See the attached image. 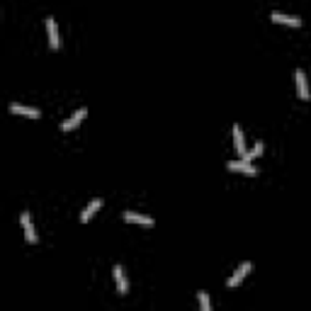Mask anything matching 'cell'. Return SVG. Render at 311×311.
Listing matches in <instances>:
<instances>
[{"label": "cell", "instance_id": "cell-8", "mask_svg": "<svg viewBox=\"0 0 311 311\" xmlns=\"http://www.w3.org/2000/svg\"><path fill=\"white\" fill-rule=\"evenodd\" d=\"M85 117H88V109H85V107H81V109H78V112H73V114L68 117L66 122L61 124V129H64V132H71V129H73V127H78V124H81L83 119H85Z\"/></svg>", "mask_w": 311, "mask_h": 311}, {"label": "cell", "instance_id": "cell-1", "mask_svg": "<svg viewBox=\"0 0 311 311\" xmlns=\"http://www.w3.org/2000/svg\"><path fill=\"white\" fill-rule=\"evenodd\" d=\"M226 168L233 170V173H243V175H258L256 165H253L251 161H245V158H241V161H229L226 163Z\"/></svg>", "mask_w": 311, "mask_h": 311}, {"label": "cell", "instance_id": "cell-10", "mask_svg": "<svg viewBox=\"0 0 311 311\" xmlns=\"http://www.w3.org/2000/svg\"><path fill=\"white\" fill-rule=\"evenodd\" d=\"M112 275H114V282H117V292L124 297L127 289H129V282H127V277H124L122 265H114V268H112Z\"/></svg>", "mask_w": 311, "mask_h": 311}, {"label": "cell", "instance_id": "cell-4", "mask_svg": "<svg viewBox=\"0 0 311 311\" xmlns=\"http://www.w3.org/2000/svg\"><path fill=\"white\" fill-rule=\"evenodd\" d=\"M251 270H253V263H243V265H241V268H238V270H236V272H233V275L229 277L226 287H231V289H233V287H238V284L245 280V275H248Z\"/></svg>", "mask_w": 311, "mask_h": 311}, {"label": "cell", "instance_id": "cell-9", "mask_svg": "<svg viewBox=\"0 0 311 311\" xmlns=\"http://www.w3.org/2000/svg\"><path fill=\"white\" fill-rule=\"evenodd\" d=\"M231 134H233V144H236V151H238V156H245L248 149H245V136H243V129L238 127V124H233V129H231Z\"/></svg>", "mask_w": 311, "mask_h": 311}, {"label": "cell", "instance_id": "cell-14", "mask_svg": "<svg viewBox=\"0 0 311 311\" xmlns=\"http://www.w3.org/2000/svg\"><path fill=\"white\" fill-rule=\"evenodd\" d=\"M197 301H200V309H202V311H212V304H209L207 292H200V294H197Z\"/></svg>", "mask_w": 311, "mask_h": 311}, {"label": "cell", "instance_id": "cell-3", "mask_svg": "<svg viewBox=\"0 0 311 311\" xmlns=\"http://www.w3.org/2000/svg\"><path fill=\"white\" fill-rule=\"evenodd\" d=\"M10 112L13 114H22V117H29V119H39L41 112L37 107H29V105H20V102H13L10 105Z\"/></svg>", "mask_w": 311, "mask_h": 311}, {"label": "cell", "instance_id": "cell-13", "mask_svg": "<svg viewBox=\"0 0 311 311\" xmlns=\"http://www.w3.org/2000/svg\"><path fill=\"white\" fill-rule=\"evenodd\" d=\"M263 149H265V146H263V141H256V144H253V149H248V153H245L243 158H245V161H251V163H253V161L258 158V156L263 153Z\"/></svg>", "mask_w": 311, "mask_h": 311}, {"label": "cell", "instance_id": "cell-7", "mask_svg": "<svg viewBox=\"0 0 311 311\" xmlns=\"http://www.w3.org/2000/svg\"><path fill=\"white\" fill-rule=\"evenodd\" d=\"M46 32H49V44H51V49H61V37H58V27H56L54 17H46Z\"/></svg>", "mask_w": 311, "mask_h": 311}, {"label": "cell", "instance_id": "cell-12", "mask_svg": "<svg viewBox=\"0 0 311 311\" xmlns=\"http://www.w3.org/2000/svg\"><path fill=\"white\" fill-rule=\"evenodd\" d=\"M124 221H129V224H141V226H153V219L144 217V214H136V212H124Z\"/></svg>", "mask_w": 311, "mask_h": 311}, {"label": "cell", "instance_id": "cell-11", "mask_svg": "<svg viewBox=\"0 0 311 311\" xmlns=\"http://www.w3.org/2000/svg\"><path fill=\"white\" fill-rule=\"evenodd\" d=\"M100 207H102V200H100V197H97V200H93V202H90L81 212V224H88V221H90V219H93L95 214L100 212Z\"/></svg>", "mask_w": 311, "mask_h": 311}, {"label": "cell", "instance_id": "cell-2", "mask_svg": "<svg viewBox=\"0 0 311 311\" xmlns=\"http://www.w3.org/2000/svg\"><path fill=\"white\" fill-rule=\"evenodd\" d=\"M20 224H22V231H25V238H27V243H37L39 238H37V231H34V224H32L29 212H22V214H20Z\"/></svg>", "mask_w": 311, "mask_h": 311}, {"label": "cell", "instance_id": "cell-5", "mask_svg": "<svg viewBox=\"0 0 311 311\" xmlns=\"http://www.w3.org/2000/svg\"><path fill=\"white\" fill-rule=\"evenodd\" d=\"M270 20L277 25H289V27H301V20L297 15H284V13H270Z\"/></svg>", "mask_w": 311, "mask_h": 311}, {"label": "cell", "instance_id": "cell-6", "mask_svg": "<svg viewBox=\"0 0 311 311\" xmlns=\"http://www.w3.org/2000/svg\"><path fill=\"white\" fill-rule=\"evenodd\" d=\"M297 93L301 100H311V93H309V81H306V73L301 71V68H297Z\"/></svg>", "mask_w": 311, "mask_h": 311}]
</instances>
